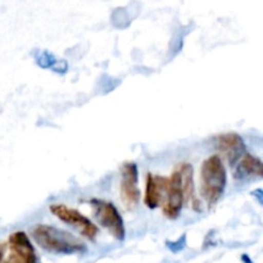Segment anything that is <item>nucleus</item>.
<instances>
[{"label": "nucleus", "mask_w": 263, "mask_h": 263, "mask_svg": "<svg viewBox=\"0 0 263 263\" xmlns=\"http://www.w3.org/2000/svg\"><path fill=\"white\" fill-rule=\"evenodd\" d=\"M31 235L39 247L51 253L73 254L85 251V244L81 240L55 226L40 223L32 229Z\"/></svg>", "instance_id": "nucleus-1"}, {"label": "nucleus", "mask_w": 263, "mask_h": 263, "mask_svg": "<svg viewBox=\"0 0 263 263\" xmlns=\"http://www.w3.org/2000/svg\"><path fill=\"white\" fill-rule=\"evenodd\" d=\"M252 194H253L254 198H257V200L259 202V204L263 205V190L262 189H256L253 193H252Z\"/></svg>", "instance_id": "nucleus-12"}, {"label": "nucleus", "mask_w": 263, "mask_h": 263, "mask_svg": "<svg viewBox=\"0 0 263 263\" xmlns=\"http://www.w3.org/2000/svg\"><path fill=\"white\" fill-rule=\"evenodd\" d=\"M120 197L127 210H134L140 202L139 170L134 162H125L121 167Z\"/></svg>", "instance_id": "nucleus-6"}, {"label": "nucleus", "mask_w": 263, "mask_h": 263, "mask_svg": "<svg viewBox=\"0 0 263 263\" xmlns=\"http://www.w3.org/2000/svg\"><path fill=\"white\" fill-rule=\"evenodd\" d=\"M9 256L3 263H40L27 234L15 231L8 239Z\"/></svg>", "instance_id": "nucleus-7"}, {"label": "nucleus", "mask_w": 263, "mask_h": 263, "mask_svg": "<svg viewBox=\"0 0 263 263\" xmlns=\"http://www.w3.org/2000/svg\"><path fill=\"white\" fill-rule=\"evenodd\" d=\"M228 184V174L220 156L215 154L205 159L200 167V194L210 208L222 198Z\"/></svg>", "instance_id": "nucleus-2"}, {"label": "nucleus", "mask_w": 263, "mask_h": 263, "mask_svg": "<svg viewBox=\"0 0 263 263\" xmlns=\"http://www.w3.org/2000/svg\"><path fill=\"white\" fill-rule=\"evenodd\" d=\"M50 212L62 222L76 229L84 238L89 239V240L97 239L98 234H99L98 226L76 208L68 207L63 203H54L50 205Z\"/></svg>", "instance_id": "nucleus-4"}, {"label": "nucleus", "mask_w": 263, "mask_h": 263, "mask_svg": "<svg viewBox=\"0 0 263 263\" xmlns=\"http://www.w3.org/2000/svg\"><path fill=\"white\" fill-rule=\"evenodd\" d=\"M176 170L180 174V179H181V187L185 200H190L193 208L199 212L202 210V203L194 193V170H193V166L187 162H182V163L177 164Z\"/></svg>", "instance_id": "nucleus-9"}, {"label": "nucleus", "mask_w": 263, "mask_h": 263, "mask_svg": "<svg viewBox=\"0 0 263 263\" xmlns=\"http://www.w3.org/2000/svg\"><path fill=\"white\" fill-rule=\"evenodd\" d=\"M241 259H243V262H244V263H253V262L251 261V258H249V257L247 256V254H244V256L241 257Z\"/></svg>", "instance_id": "nucleus-14"}, {"label": "nucleus", "mask_w": 263, "mask_h": 263, "mask_svg": "<svg viewBox=\"0 0 263 263\" xmlns=\"http://www.w3.org/2000/svg\"><path fill=\"white\" fill-rule=\"evenodd\" d=\"M5 251H7V246L5 244H0V263L4 262Z\"/></svg>", "instance_id": "nucleus-13"}, {"label": "nucleus", "mask_w": 263, "mask_h": 263, "mask_svg": "<svg viewBox=\"0 0 263 263\" xmlns=\"http://www.w3.org/2000/svg\"><path fill=\"white\" fill-rule=\"evenodd\" d=\"M216 148L230 166H235L243 158L244 154L247 153L244 139L236 133H228L218 135L216 138Z\"/></svg>", "instance_id": "nucleus-8"}, {"label": "nucleus", "mask_w": 263, "mask_h": 263, "mask_svg": "<svg viewBox=\"0 0 263 263\" xmlns=\"http://www.w3.org/2000/svg\"><path fill=\"white\" fill-rule=\"evenodd\" d=\"M163 185V215L170 220H175L180 216L184 205L185 198L181 187V179L177 170H175L170 177H162Z\"/></svg>", "instance_id": "nucleus-5"}, {"label": "nucleus", "mask_w": 263, "mask_h": 263, "mask_svg": "<svg viewBox=\"0 0 263 263\" xmlns=\"http://www.w3.org/2000/svg\"><path fill=\"white\" fill-rule=\"evenodd\" d=\"M91 207L94 211V216L110 235L117 240L122 241L126 236V228L123 218L120 211L117 210L113 203L103 199H91Z\"/></svg>", "instance_id": "nucleus-3"}, {"label": "nucleus", "mask_w": 263, "mask_h": 263, "mask_svg": "<svg viewBox=\"0 0 263 263\" xmlns=\"http://www.w3.org/2000/svg\"><path fill=\"white\" fill-rule=\"evenodd\" d=\"M163 200V185L162 177L149 172L145 179V194H144V204L151 210L158 207Z\"/></svg>", "instance_id": "nucleus-11"}, {"label": "nucleus", "mask_w": 263, "mask_h": 263, "mask_svg": "<svg viewBox=\"0 0 263 263\" xmlns=\"http://www.w3.org/2000/svg\"><path fill=\"white\" fill-rule=\"evenodd\" d=\"M236 180L263 179V161L251 153H246L236 166Z\"/></svg>", "instance_id": "nucleus-10"}]
</instances>
